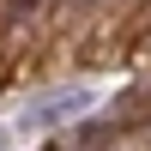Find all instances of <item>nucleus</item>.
<instances>
[{
	"label": "nucleus",
	"instance_id": "nucleus-1",
	"mask_svg": "<svg viewBox=\"0 0 151 151\" xmlns=\"http://www.w3.org/2000/svg\"><path fill=\"white\" fill-rule=\"evenodd\" d=\"M97 103V91H85V85H60V91H48V97H36L30 109H24V127H55V121H73V115H85V109Z\"/></svg>",
	"mask_w": 151,
	"mask_h": 151
}]
</instances>
